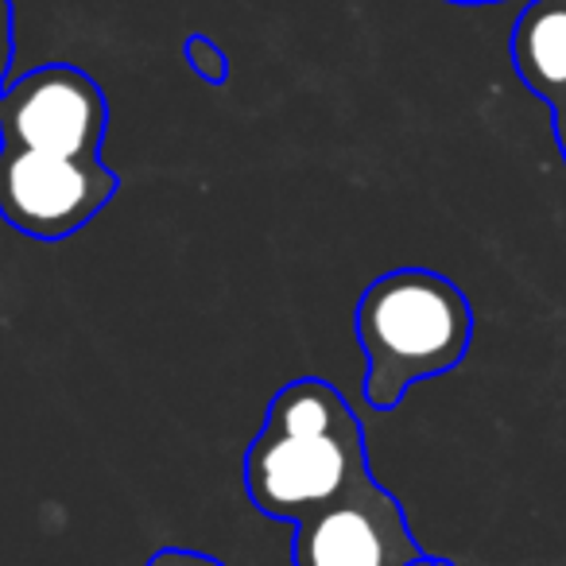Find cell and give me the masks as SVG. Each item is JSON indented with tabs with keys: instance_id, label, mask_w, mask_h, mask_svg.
I'll return each mask as SVG.
<instances>
[{
	"instance_id": "cell-1",
	"label": "cell",
	"mask_w": 566,
	"mask_h": 566,
	"mask_svg": "<svg viewBox=\"0 0 566 566\" xmlns=\"http://www.w3.org/2000/svg\"><path fill=\"white\" fill-rule=\"evenodd\" d=\"M369 470L361 419L334 385L303 377L268 403L260 434L244 454L249 501L272 520L315 516Z\"/></svg>"
},
{
	"instance_id": "cell-2",
	"label": "cell",
	"mask_w": 566,
	"mask_h": 566,
	"mask_svg": "<svg viewBox=\"0 0 566 566\" xmlns=\"http://www.w3.org/2000/svg\"><path fill=\"white\" fill-rule=\"evenodd\" d=\"M365 400L392 411L419 380L458 369L473 342V307L454 280L431 268H396L357 300Z\"/></svg>"
},
{
	"instance_id": "cell-3",
	"label": "cell",
	"mask_w": 566,
	"mask_h": 566,
	"mask_svg": "<svg viewBox=\"0 0 566 566\" xmlns=\"http://www.w3.org/2000/svg\"><path fill=\"white\" fill-rule=\"evenodd\" d=\"M117 175L102 156H48L0 148V218L40 241H63L105 210Z\"/></svg>"
},
{
	"instance_id": "cell-4",
	"label": "cell",
	"mask_w": 566,
	"mask_h": 566,
	"mask_svg": "<svg viewBox=\"0 0 566 566\" xmlns=\"http://www.w3.org/2000/svg\"><path fill=\"white\" fill-rule=\"evenodd\" d=\"M292 558L295 566H450L419 547L403 504L373 473L295 524Z\"/></svg>"
},
{
	"instance_id": "cell-5",
	"label": "cell",
	"mask_w": 566,
	"mask_h": 566,
	"mask_svg": "<svg viewBox=\"0 0 566 566\" xmlns=\"http://www.w3.org/2000/svg\"><path fill=\"white\" fill-rule=\"evenodd\" d=\"M109 128L102 86L78 66H40L0 97V148L48 156H97Z\"/></svg>"
},
{
	"instance_id": "cell-6",
	"label": "cell",
	"mask_w": 566,
	"mask_h": 566,
	"mask_svg": "<svg viewBox=\"0 0 566 566\" xmlns=\"http://www.w3.org/2000/svg\"><path fill=\"white\" fill-rule=\"evenodd\" d=\"M512 66L527 94L555 109L566 97V0H527L512 24Z\"/></svg>"
},
{
	"instance_id": "cell-7",
	"label": "cell",
	"mask_w": 566,
	"mask_h": 566,
	"mask_svg": "<svg viewBox=\"0 0 566 566\" xmlns=\"http://www.w3.org/2000/svg\"><path fill=\"white\" fill-rule=\"evenodd\" d=\"M187 59H190V66H195V74L202 82H210V86H226L229 59L213 40H206V35H190V40H187Z\"/></svg>"
},
{
	"instance_id": "cell-8",
	"label": "cell",
	"mask_w": 566,
	"mask_h": 566,
	"mask_svg": "<svg viewBox=\"0 0 566 566\" xmlns=\"http://www.w3.org/2000/svg\"><path fill=\"white\" fill-rule=\"evenodd\" d=\"M144 566H226L221 558L202 555V551H182V547H164L148 558Z\"/></svg>"
},
{
	"instance_id": "cell-9",
	"label": "cell",
	"mask_w": 566,
	"mask_h": 566,
	"mask_svg": "<svg viewBox=\"0 0 566 566\" xmlns=\"http://www.w3.org/2000/svg\"><path fill=\"white\" fill-rule=\"evenodd\" d=\"M12 55H17V35H12V0H0V86L9 78Z\"/></svg>"
},
{
	"instance_id": "cell-10",
	"label": "cell",
	"mask_w": 566,
	"mask_h": 566,
	"mask_svg": "<svg viewBox=\"0 0 566 566\" xmlns=\"http://www.w3.org/2000/svg\"><path fill=\"white\" fill-rule=\"evenodd\" d=\"M551 117H555V140H558V151H563V164H566V97L551 109Z\"/></svg>"
},
{
	"instance_id": "cell-11",
	"label": "cell",
	"mask_w": 566,
	"mask_h": 566,
	"mask_svg": "<svg viewBox=\"0 0 566 566\" xmlns=\"http://www.w3.org/2000/svg\"><path fill=\"white\" fill-rule=\"evenodd\" d=\"M450 4H501V0H450Z\"/></svg>"
},
{
	"instance_id": "cell-12",
	"label": "cell",
	"mask_w": 566,
	"mask_h": 566,
	"mask_svg": "<svg viewBox=\"0 0 566 566\" xmlns=\"http://www.w3.org/2000/svg\"><path fill=\"white\" fill-rule=\"evenodd\" d=\"M0 97H4V86H0Z\"/></svg>"
}]
</instances>
